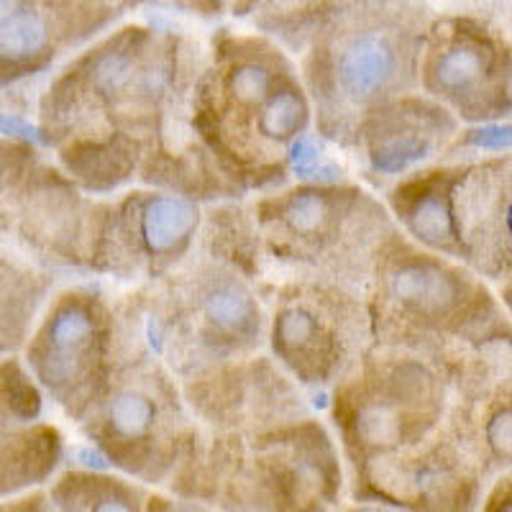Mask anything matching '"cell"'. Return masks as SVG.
Here are the masks:
<instances>
[{"instance_id": "6da1fadb", "label": "cell", "mask_w": 512, "mask_h": 512, "mask_svg": "<svg viewBox=\"0 0 512 512\" xmlns=\"http://www.w3.org/2000/svg\"><path fill=\"white\" fill-rule=\"evenodd\" d=\"M395 57L390 44L379 36H359L346 47L341 57V82L351 95L367 98L384 88L390 80Z\"/></svg>"}, {"instance_id": "7a4b0ae2", "label": "cell", "mask_w": 512, "mask_h": 512, "mask_svg": "<svg viewBox=\"0 0 512 512\" xmlns=\"http://www.w3.org/2000/svg\"><path fill=\"white\" fill-rule=\"evenodd\" d=\"M392 292L402 303L420 310H443L456 300V285L446 272L436 267H405L395 274Z\"/></svg>"}, {"instance_id": "3957f363", "label": "cell", "mask_w": 512, "mask_h": 512, "mask_svg": "<svg viewBox=\"0 0 512 512\" xmlns=\"http://www.w3.org/2000/svg\"><path fill=\"white\" fill-rule=\"evenodd\" d=\"M198 223V210L195 205L180 198H162L154 200L144 210V239L152 251L175 249L192 226Z\"/></svg>"}, {"instance_id": "277c9868", "label": "cell", "mask_w": 512, "mask_h": 512, "mask_svg": "<svg viewBox=\"0 0 512 512\" xmlns=\"http://www.w3.org/2000/svg\"><path fill=\"white\" fill-rule=\"evenodd\" d=\"M47 47V24L36 13L24 11L8 16L0 24V57L21 62Z\"/></svg>"}, {"instance_id": "5b68a950", "label": "cell", "mask_w": 512, "mask_h": 512, "mask_svg": "<svg viewBox=\"0 0 512 512\" xmlns=\"http://www.w3.org/2000/svg\"><path fill=\"white\" fill-rule=\"evenodd\" d=\"M205 313L213 323L228 331H244L254 320V303L236 287H223V290L210 292L205 300Z\"/></svg>"}, {"instance_id": "8992f818", "label": "cell", "mask_w": 512, "mask_h": 512, "mask_svg": "<svg viewBox=\"0 0 512 512\" xmlns=\"http://www.w3.org/2000/svg\"><path fill=\"white\" fill-rule=\"evenodd\" d=\"M410 228L425 244H446L454 236V221L448 213V205L441 198H425L415 205L410 216Z\"/></svg>"}, {"instance_id": "52a82bcc", "label": "cell", "mask_w": 512, "mask_h": 512, "mask_svg": "<svg viewBox=\"0 0 512 512\" xmlns=\"http://www.w3.org/2000/svg\"><path fill=\"white\" fill-rule=\"evenodd\" d=\"M305 121V105L295 93H280L262 113V131L272 139H287Z\"/></svg>"}, {"instance_id": "ba28073f", "label": "cell", "mask_w": 512, "mask_h": 512, "mask_svg": "<svg viewBox=\"0 0 512 512\" xmlns=\"http://www.w3.org/2000/svg\"><path fill=\"white\" fill-rule=\"evenodd\" d=\"M484 70V62L477 49L456 47L438 62L436 77L446 90L469 88Z\"/></svg>"}, {"instance_id": "9c48e42d", "label": "cell", "mask_w": 512, "mask_h": 512, "mask_svg": "<svg viewBox=\"0 0 512 512\" xmlns=\"http://www.w3.org/2000/svg\"><path fill=\"white\" fill-rule=\"evenodd\" d=\"M154 408L146 397L136 395V392H126L118 395L111 405V423L121 436H141V433L152 425Z\"/></svg>"}, {"instance_id": "30bf717a", "label": "cell", "mask_w": 512, "mask_h": 512, "mask_svg": "<svg viewBox=\"0 0 512 512\" xmlns=\"http://www.w3.org/2000/svg\"><path fill=\"white\" fill-rule=\"evenodd\" d=\"M93 336V320L82 308H67L54 318L52 323V346L54 349L72 354L88 344Z\"/></svg>"}, {"instance_id": "8fae6325", "label": "cell", "mask_w": 512, "mask_h": 512, "mask_svg": "<svg viewBox=\"0 0 512 512\" xmlns=\"http://www.w3.org/2000/svg\"><path fill=\"white\" fill-rule=\"evenodd\" d=\"M425 152H428L425 141L415 139V136H400V139L384 141L374 149V167L384 169V172H400L423 159Z\"/></svg>"}, {"instance_id": "7c38bea8", "label": "cell", "mask_w": 512, "mask_h": 512, "mask_svg": "<svg viewBox=\"0 0 512 512\" xmlns=\"http://www.w3.org/2000/svg\"><path fill=\"white\" fill-rule=\"evenodd\" d=\"M323 216H326V203H323V198L313 195V192L297 195L285 213L287 223L297 233H313L320 226V221H323Z\"/></svg>"}, {"instance_id": "4fadbf2b", "label": "cell", "mask_w": 512, "mask_h": 512, "mask_svg": "<svg viewBox=\"0 0 512 512\" xmlns=\"http://www.w3.org/2000/svg\"><path fill=\"white\" fill-rule=\"evenodd\" d=\"M231 90L241 103H259L267 98L269 93V75L264 67L256 64H244L239 70L233 72L231 77Z\"/></svg>"}, {"instance_id": "5bb4252c", "label": "cell", "mask_w": 512, "mask_h": 512, "mask_svg": "<svg viewBox=\"0 0 512 512\" xmlns=\"http://www.w3.org/2000/svg\"><path fill=\"white\" fill-rule=\"evenodd\" d=\"M134 75V67H131V59L123 57V54H105L98 64H95V85L103 93H118L128 85Z\"/></svg>"}, {"instance_id": "9a60e30c", "label": "cell", "mask_w": 512, "mask_h": 512, "mask_svg": "<svg viewBox=\"0 0 512 512\" xmlns=\"http://www.w3.org/2000/svg\"><path fill=\"white\" fill-rule=\"evenodd\" d=\"M315 333V323L305 310H290V313L282 315L280 326H277V336L285 346H305L313 338Z\"/></svg>"}, {"instance_id": "2e32d148", "label": "cell", "mask_w": 512, "mask_h": 512, "mask_svg": "<svg viewBox=\"0 0 512 512\" xmlns=\"http://www.w3.org/2000/svg\"><path fill=\"white\" fill-rule=\"evenodd\" d=\"M359 425H361V433H364V438L372 443L392 441V438L397 436V420L379 408H372L361 415Z\"/></svg>"}, {"instance_id": "e0dca14e", "label": "cell", "mask_w": 512, "mask_h": 512, "mask_svg": "<svg viewBox=\"0 0 512 512\" xmlns=\"http://www.w3.org/2000/svg\"><path fill=\"white\" fill-rule=\"evenodd\" d=\"M0 134L13 136V139L31 141V144H41V141H44L39 128L31 126V123L24 121V118L11 116V113H0Z\"/></svg>"}, {"instance_id": "ac0fdd59", "label": "cell", "mask_w": 512, "mask_h": 512, "mask_svg": "<svg viewBox=\"0 0 512 512\" xmlns=\"http://www.w3.org/2000/svg\"><path fill=\"white\" fill-rule=\"evenodd\" d=\"M489 443L497 454H510L512 448V420L510 410H502L495 415V420L489 423Z\"/></svg>"}, {"instance_id": "d6986e66", "label": "cell", "mask_w": 512, "mask_h": 512, "mask_svg": "<svg viewBox=\"0 0 512 512\" xmlns=\"http://www.w3.org/2000/svg\"><path fill=\"white\" fill-rule=\"evenodd\" d=\"M510 139V126H484L469 136V141L474 146H482V149H507Z\"/></svg>"}, {"instance_id": "ffe728a7", "label": "cell", "mask_w": 512, "mask_h": 512, "mask_svg": "<svg viewBox=\"0 0 512 512\" xmlns=\"http://www.w3.org/2000/svg\"><path fill=\"white\" fill-rule=\"evenodd\" d=\"M292 164H295L297 175L308 177L313 172L315 164H318V152H315L310 141H297L292 146Z\"/></svg>"}, {"instance_id": "44dd1931", "label": "cell", "mask_w": 512, "mask_h": 512, "mask_svg": "<svg viewBox=\"0 0 512 512\" xmlns=\"http://www.w3.org/2000/svg\"><path fill=\"white\" fill-rule=\"evenodd\" d=\"M77 459L85 466H93V469H108V459H105L100 451H95V448H82L80 454H77Z\"/></svg>"}, {"instance_id": "7402d4cb", "label": "cell", "mask_w": 512, "mask_h": 512, "mask_svg": "<svg viewBox=\"0 0 512 512\" xmlns=\"http://www.w3.org/2000/svg\"><path fill=\"white\" fill-rule=\"evenodd\" d=\"M18 6H21V0H0V24H3L8 16H13V13L18 11Z\"/></svg>"}]
</instances>
